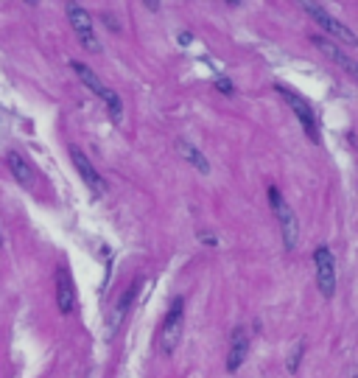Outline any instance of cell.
<instances>
[{"label":"cell","mask_w":358,"mask_h":378,"mask_svg":"<svg viewBox=\"0 0 358 378\" xmlns=\"http://www.w3.org/2000/svg\"><path fill=\"white\" fill-rule=\"evenodd\" d=\"M134 294H137V286H129L126 294H120V300L115 302V309H112V314H109V334L118 331L120 320L126 317V311H129V306H132V297H134Z\"/></svg>","instance_id":"cell-14"},{"label":"cell","mask_w":358,"mask_h":378,"mask_svg":"<svg viewBox=\"0 0 358 378\" xmlns=\"http://www.w3.org/2000/svg\"><path fill=\"white\" fill-rule=\"evenodd\" d=\"M70 67H73V73L82 79V85H87L96 96H101L104 98V104H107V110H109V115H112V121L115 123H120V118H123V104H120V96L115 93V90H109L98 76H96V70L93 67H87L84 62H79V59H73L70 62Z\"/></svg>","instance_id":"cell-1"},{"label":"cell","mask_w":358,"mask_h":378,"mask_svg":"<svg viewBox=\"0 0 358 378\" xmlns=\"http://www.w3.org/2000/svg\"><path fill=\"white\" fill-rule=\"evenodd\" d=\"M303 9H305L308 17H314V23H316L322 31H328V34L336 37L339 42H344V45H358V37H355L341 20H336L325 6H319V3H303Z\"/></svg>","instance_id":"cell-5"},{"label":"cell","mask_w":358,"mask_h":378,"mask_svg":"<svg viewBox=\"0 0 358 378\" xmlns=\"http://www.w3.org/2000/svg\"><path fill=\"white\" fill-rule=\"evenodd\" d=\"M314 266H316V286L322 297H333L336 294V264L328 247H319L314 252Z\"/></svg>","instance_id":"cell-6"},{"label":"cell","mask_w":358,"mask_h":378,"mask_svg":"<svg viewBox=\"0 0 358 378\" xmlns=\"http://www.w3.org/2000/svg\"><path fill=\"white\" fill-rule=\"evenodd\" d=\"M6 166H9V171H12V177L23 185V188H31L34 185V166L20 155V151H6Z\"/></svg>","instance_id":"cell-12"},{"label":"cell","mask_w":358,"mask_h":378,"mask_svg":"<svg viewBox=\"0 0 358 378\" xmlns=\"http://www.w3.org/2000/svg\"><path fill=\"white\" fill-rule=\"evenodd\" d=\"M303 353H305V339H300V342L294 345V350L289 353V359H285V370L297 372V370H300V361H303Z\"/></svg>","instance_id":"cell-15"},{"label":"cell","mask_w":358,"mask_h":378,"mask_svg":"<svg viewBox=\"0 0 358 378\" xmlns=\"http://www.w3.org/2000/svg\"><path fill=\"white\" fill-rule=\"evenodd\" d=\"M177 151H179V157H182V160H188L196 171L210 174V163H207V157L202 155V151H199L193 143H188V140H177Z\"/></svg>","instance_id":"cell-13"},{"label":"cell","mask_w":358,"mask_h":378,"mask_svg":"<svg viewBox=\"0 0 358 378\" xmlns=\"http://www.w3.org/2000/svg\"><path fill=\"white\" fill-rule=\"evenodd\" d=\"M70 160H73V166H76V171L82 174V180H84V185L96 194V196H101L104 191H107V182H104V177L96 171V166L90 163V157L84 155V151L82 148H70Z\"/></svg>","instance_id":"cell-7"},{"label":"cell","mask_w":358,"mask_h":378,"mask_svg":"<svg viewBox=\"0 0 358 378\" xmlns=\"http://www.w3.org/2000/svg\"><path fill=\"white\" fill-rule=\"evenodd\" d=\"M314 45H316L330 62H336L344 73H350V79L358 82V59H352L350 53H344L341 48H336V42H330V40H325V37H314Z\"/></svg>","instance_id":"cell-10"},{"label":"cell","mask_w":358,"mask_h":378,"mask_svg":"<svg viewBox=\"0 0 358 378\" xmlns=\"http://www.w3.org/2000/svg\"><path fill=\"white\" fill-rule=\"evenodd\" d=\"M56 306L62 314H70L76 306V289H73V277H70V272L62 266L56 272Z\"/></svg>","instance_id":"cell-11"},{"label":"cell","mask_w":358,"mask_h":378,"mask_svg":"<svg viewBox=\"0 0 358 378\" xmlns=\"http://www.w3.org/2000/svg\"><path fill=\"white\" fill-rule=\"evenodd\" d=\"M182 320H185V300L174 297L165 317H163V328H160V350L165 356H171L182 339Z\"/></svg>","instance_id":"cell-3"},{"label":"cell","mask_w":358,"mask_h":378,"mask_svg":"<svg viewBox=\"0 0 358 378\" xmlns=\"http://www.w3.org/2000/svg\"><path fill=\"white\" fill-rule=\"evenodd\" d=\"M216 87H219V90H224V93H233V85H230L227 79H219V82H216Z\"/></svg>","instance_id":"cell-16"},{"label":"cell","mask_w":358,"mask_h":378,"mask_svg":"<svg viewBox=\"0 0 358 378\" xmlns=\"http://www.w3.org/2000/svg\"><path fill=\"white\" fill-rule=\"evenodd\" d=\"M269 202L274 207V216L280 221V233H283V247L285 250H294L300 244V221H297V213L292 210V205L280 196V191L274 185H269Z\"/></svg>","instance_id":"cell-2"},{"label":"cell","mask_w":358,"mask_h":378,"mask_svg":"<svg viewBox=\"0 0 358 378\" xmlns=\"http://www.w3.org/2000/svg\"><path fill=\"white\" fill-rule=\"evenodd\" d=\"M0 250H3V233H0Z\"/></svg>","instance_id":"cell-18"},{"label":"cell","mask_w":358,"mask_h":378,"mask_svg":"<svg viewBox=\"0 0 358 378\" xmlns=\"http://www.w3.org/2000/svg\"><path fill=\"white\" fill-rule=\"evenodd\" d=\"M283 96H285V101H289V107L294 110V115L300 118V123H303V129H305V135L311 137V140H319V129H316V115H314V110H311V104L305 101V98H300L297 93H292V90H285V87H277Z\"/></svg>","instance_id":"cell-8"},{"label":"cell","mask_w":358,"mask_h":378,"mask_svg":"<svg viewBox=\"0 0 358 378\" xmlns=\"http://www.w3.org/2000/svg\"><path fill=\"white\" fill-rule=\"evenodd\" d=\"M249 356V334L244 325L233 328L230 334V350H227V372H238V367L247 361Z\"/></svg>","instance_id":"cell-9"},{"label":"cell","mask_w":358,"mask_h":378,"mask_svg":"<svg viewBox=\"0 0 358 378\" xmlns=\"http://www.w3.org/2000/svg\"><path fill=\"white\" fill-rule=\"evenodd\" d=\"M350 378H358V364H352V367H350Z\"/></svg>","instance_id":"cell-17"},{"label":"cell","mask_w":358,"mask_h":378,"mask_svg":"<svg viewBox=\"0 0 358 378\" xmlns=\"http://www.w3.org/2000/svg\"><path fill=\"white\" fill-rule=\"evenodd\" d=\"M64 12H67V20H70V26H73L82 48H87L90 53H101V42L96 37V28H93V20H90L87 9L79 6V3H67Z\"/></svg>","instance_id":"cell-4"}]
</instances>
